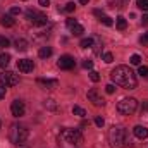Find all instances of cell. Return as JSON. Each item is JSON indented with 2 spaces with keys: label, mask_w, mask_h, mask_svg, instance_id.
Masks as SVG:
<instances>
[{
  "label": "cell",
  "mask_w": 148,
  "mask_h": 148,
  "mask_svg": "<svg viewBox=\"0 0 148 148\" xmlns=\"http://www.w3.org/2000/svg\"><path fill=\"white\" fill-rule=\"evenodd\" d=\"M112 81L126 90H134L136 84H138V79H136V74L133 73L127 66H117L115 69H112L110 73Z\"/></svg>",
  "instance_id": "cell-1"
},
{
  "label": "cell",
  "mask_w": 148,
  "mask_h": 148,
  "mask_svg": "<svg viewBox=\"0 0 148 148\" xmlns=\"http://www.w3.org/2000/svg\"><path fill=\"white\" fill-rule=\"evenodd\" d=\"M109 141L112 148H126L131 147V141L127 138V131L121 126H114L109 133Z\"/></svg>",
  "instance_id": "cell-2"
},
{
  "label": "cell",
  "mask_w": 148,
  "mask_h": 148,
  "mask_svg": "<svg viewBox=\"0 0 148 148\" xmlns=\"http://www.w3.org/2000/svg\"><path fill=\"white\" fill-rule=\"evenodd\" d=\"M59 141H60L62 145H67V147H81V145H83V134H81L79 129L66 127V129L60 131Z\"/></svg>",
  "instance_id": "cell-3"
},
{
  "label": "cell",
  "mask_w": 148,
  "mask_h": 148,
  "mask_svg": "<svg viewBox=\"0 0 148 148\" xmlns=\"http://www.w3.org/2000/svg\"><path fill=\"white\" fill-rule=\"evenodd\" d=\"M9 136H10V141L14 145H24L28 141V138H29V129L26 126H23V124H14L10 127Z\"/></svg>",
  "instance_id": "cell-4"
},
{
  "label": "cell",
  "mask_w": 148,
  "mask_h": 148,
  "mask_svg": "<svg viewBox=\"0 0 148 148\" xmlns=\"http://www.w3.org/2000/svg\"><path fill=\"white\" fill-rule=\"evenodd\" d=\"M136 109H138V100L136 98H122L117 103V110L122 115H131V114L136 112Z\"/></svg>",
  "instance_id": "cell-5"
},
{
  "label": "cell",
  "mask_w": 148,
  "mask_h": 148,
  "mask_svg": "<svg viewBox=\"0 0 148 148\" xmlns=\"http://www.w3.org/2000/svg\"><path fill=\"white\" fill-rule=\"evenodd\" d=\"M26 16H28V19L33 23V26H45V24L48 23V17H47L45 14H40L36 10H33V9L26 10Z\"/></svg>",
  "instance_id": "cell-6"
},
{
  "label": "cell",
  "mask_w": 148,
  "mask_h": 148,
  "mask_svg": "<svg viewBox=\"0 0 148 148\" xmlns=\"http://www.w3.org/2000/svg\"><path fill=\"white\" fill-rule=\"evenodd\" d=\"M19 83V76L16 73H12V71H3V73L0 74V84L2 86H16Z\"/></svg>",
  "instance_id": "cell-7"
},
{
  "label": "cell",
  "mask_w": 148,
  "mask_h": 148,
  "mask_svg": "<svg viewBox=\"0 0 148 148\" xmlns=\"http://www.w3.org/2000/svg\"><path fill=\"white\" fill-rule=\"evenodd\" d=\"M86 97H88V100H90L95 107H103V105H105V98H103V97H102V93H100L98 90H95V88H93V90H90Z\"/></svg>",
  "instance_id": "cell-8"
},
{
  "label": "cell",
  "mask_w": 148,
  "mask_h": 148,
  "mask_svg": "<svg viewBox=\"0 0 148 148\" xmlns=\"http://www.w3.org/2000/svg\"><path fill=\"white\" fill-rule=\"evenodd\" d=\"M57 66H59L60 69H64V71H71L74 66H76V60H74V57H71V55H62V57L59 59Z\"/></svg>",
  "instance_id": "cell-9"
},
{
  "label": "cell",
  "mask_w": 148,
  "mask_h": 148,
  "mask_svg": "<svg viewBox=\"0 0 148 148\" xmlns=\"http://www.w3.org/2000/svg\"><path fill=\"white\" fill-rule=\"evenodd\" d=\"M10 112H12L14 117H23L24 112H26V105H24V102H23V100H14L12 105H10Z\"/></svg>",
  "instance_id": "cell-10"
},
{
  "label": "cell",
  "mask_w": 148,
  "mask_h": 148,
  "mask_svg": "<svg viewBox=\"0 0 148 148\" xmlns=\"http://www.w3.org/2000/svg\"><path fill=\"white\" fill-rule=\"evenodd\" d=\"M17 69L21 73H31L35 69V64L29 59H21V60H17Z\"/></svg>",
  "instance_id": "cell-11"
},
{
  "label": "cell",
  "mask_w": 148,
  "mask_h": 148,
  "mask_svg": "<svg viewBox=\"0 0 148 148\" xmlns=\"http://www.w3.org/2000/svg\"><path fill=\"white\" fill-rule=\"evenodd\" d=\"M36 83L40 86H43L45 90H55V88H59V81H57V79H45V77H40Z\"/></svg>",
  "instance_id": "cell-12"
},
{
  "label": "cell",
  "mask_w": 148,
  "mask_h": 148,
  "mask_svg": "<svg viewBox=\"0 0 148 148\" xmlns=\"http://www.w3.org/2000/svg\"><path fill=\"white\" fill-rule=\"evenodd\" d=\"M133 133H134V136L140 138V140H147L148 138V127H145V126H134Z\"/></svg>",
  "instance_id": "cell-13"
},
{
  "label": "cell",
  "mask_w": 148,
  "mask_h": 148,
  "mask_svg": "<svg viewBox=\"0 0 148 148\" xmlns=\"http://www.w3.org/2000/svg\"><path fill=\"white\" fill-rule=\"evenodd\" d=\"M0 24H2L3 28H12V26L16 24V21H14V17H12L10 14H7V16H3V17L0 19Z\"/></svg>",
  "instance_id": "cell-14"
},
{
  "label": "cell",
  "mask_w": 148,
  "mask_h": 148,
  "mask_svg": "<svg viewBox=\"0 0 148 148\" xmlns=\"http://www.w3.org/2000/svg\"><path fill=\"white\" fill-rule=\"evenodd\" d=\"M115 26H117V29H119V31H124V29L127 28V21H126V17L119 16V17L115 19Z\"/></svg>",
  "instance_id": "cell-15"
},
{
  "label": "cell",
  "mask_w": 148,
  "mask_h": 148,
  "mask_svg": "<svg viewBox=\"0 0 148 148\" xmlns=\"http://www.w3.org/2000/svg\"><path fill=\"white\" fill-rule=\"evenodd\" d=\"M16 48L21 50V52L28 50V41H26L24 38H17V40H16Z\"/></svg>",
  "instance_id": "cell-16"
},
{
  "label": "cell",
  "mask_w": 148,
  "mask_h": 148,
  "mask_svg": "<svg viewBox=\"0 0 148 148\" xmlns=\"http://www.w3.org/2000/svg\"><path fill=\"white\" fill-rule=\"evenodd\" d=\"M52 52H53V50H52L50 47H41L40 52H38V55H40L41 59H48V57L52 55Z\"/></svg>",
  "instance_id": "cell-17"
},
{
  "label": "cell",
  "mask_w": 148,
  "mask_h": 148,
  "mask_svg": "<svg viewBox=\"0 0 148 148\" xmlns=\"http://www.w3.org/2000/svg\"><path fill=\"white\" fill-rule=\"evenodd\" d=\"M93 45H95V40H93V38H83L81 43H79L81 48H91Z\"/></svg>",
  "instance_id": "cell-18"
},
{
  "label": "cell",
  "mask_w": 148,
  "mask_h": 148,
  "mask_svg": "<svg viewBox=\"0 0 148 148\" xmlns=\"http://www.w3.org/2000/svg\"><path fill=\"white\" fill-rule=\"evenodd\" d=\"M10 62V55L9 53H0V67H7Z\"/></svg>",
  "instance_id": "cell-19"
},
{
  "label": "cell",
  "mask_w": 148,
  "mask_h": 148,
  "mask_svg": "<svg viewBox=\"0 0 148 148\" xmlns=\"http://www.w3.org/2000/svg\"><path fill=\"white\" fill-rule=\"evenodd\" d=\"M69 29H71V31H73L74 35H76V36H79V35H83V33H84V28H83V26H81V24H77V23H76V24H74V26H71V28H69Z\"/></svg>",
  "instance_id": "cell-20"
},
{
  "label": "cell",
  "mask_w": 148,
  "mask_h": 148,
  "mask_svg": "<svg viewBox=\"0 0 148 148\" xmlns=\"http://www.w3.org/2000/svg\"><path fill=\"white\" fill-rule=\"evenodd\" d=\"M45 109H48V110H57V103H55V100H52V98H48V100H45Z\"/></svg>",
  "instance_id": "cell-21"
},
{
  "label": "cell",
  "mask_w": 148,
  "mask_h": 148,
  "mask_svg": "<svg viewBox=\"0 0 148 148\" xmlns=\"http://www.w3.org/2000/svg\"><path fill=\"white\" fill-rule=\"evenodd\" d=\"M73 114L74 115H79V117H84V115H86V110H84L83 107H79V105H74L73 107Z\"/></svg>",
  "instance_id": "cell-22"
},
{
  "label": "cell",
  "mask_w": 148,
  "mask_h": 148,
  "mask_svg": "<svg viewBox=\"0 0 148 148\" xmlns=\"http://www.w3.org/2000/svg\"><path fill=\"white\" fill-rule=\"evenodd\" d=\"M129 62H131L133 66H140V62H141V57H140L138 53H134V55H131V59H129Z\"/></svg>",
  "instance_id": "cell-23"
},
{
  "label": "cell",
  "mask_w": 148,
  "mask_h": 148,
  "mask_svg": "<svg viewBox=\"0 0 148 148\" xmlns=\"http://www.w3.org/2000/svg\"><path fill=\"white\" fill-rule=\"evenodd\" d=\"M136 5L141 10H148V0H136Z\"/></svg>",
  "instance_id": "cell-24"
},
{
  "label": "cell",
  "mask_w": 148,
  "mask_h": 148,
  "mask_svg": "<svg viewBox=\"0 0 148 148\" xmlns=\"http://www.w3.org/2000/svg\"><path fill=\"white\" fill-rule=\"evenodd\" d=\"M100 21H102V23H103L105 26H112V24H114V21H112L109 16H105V14H103V16L100 17Z\"/></svg>",
  "instance_id": "cell-25"
},
{
  "label": "cell",
  "mask_w": 148,
  "mask_h": 148,
  "mask_svg": "<svg viewBox=\"0 0 148 148\" xmlns=\"http://www.w3.org/2000/svg\"><path fill=\"white\" fill-rule=\"evenodd\" d=\"M90 79H91L93 83H98V81H100V74L97 73V71H90Z\"/></svg>",
  "instance_id": "cell-26"
},
{
  "label": "cell",
  "mask_w": 148,
  "mask_h": 148,
  "mask_svg": "<svg viewBox=\"0 0 148 148\" xmlns=\"http://www.w3.org/2000/svg\"><path fill=\"white\" fill-rule=\"evenodd\" d=\"M112 60H114V55H112L110 52H107V53H103V62H105V64H110Z\"/></svg>",
  "instance_id": "cell-27"
},
{
  "label": "cell",
  "mask_w": 148,
  "mask_h": 148,
  "mask_svg": "<svg viewBox=\"0 0 148 148\" xmlns=\"http://www.w3.org/2000/svg\"><path fill=\"white\" fill-rule=\"evenodd\" d=\"M138 74H140V76H143V77H145V76H148V67H147V66H140Z\"/></svg>",
  "instance_id": "cell-28"
},
{
  "label": "cell",
  "mask_w": 148,
  "mask_h": 148,
  "mask_svg": "<svg viewBox=\"0 0 148 148\" xmlns=\"http://www.w3.org/2000/svg\"><path fill=\"white\" fill-rule=\"evenodd\" d=\"M74 9H76L74 2H69V3H66V7H64V10H66V12H74Z\"/></svg>",
  "instance_id": "cell-29"
},
{
  "label": "cell",
  "mask_w": 148,
  "mask_h": 148,
  "mask_svg": "<svg viewBox=\"0 0 148 148\" xmlns=\"http://www.w3.org/2000/svg\"><path fill=\"white\" fill-rule=\"evenodd\" d=\"M5 47H9V40L5 36H0V48H5Z\"/></svg>",
  "instance_id": "cell-30"
},
{
  "label": "cell",
  "mask_w": 148,
  "mask_h": 148,
  "mask_svg": "<svg viewBox=\"0 0 148 148\" xmlns=\"http://www.w3.org/2000/svg\"><path fill=\"white\" fill-rule=\"evenodd\" d=\"M21 14V7H12L10 9V16H19Z\"/></svg>",
  "instance_id": "cell-31"
},
{
  "label": "cell",
  "mask_w": 148,
  "mask_h": 148,
  "mask_svg": "<svg viewBox=\"0 0 148 148\" xmlns=\"http://www.w3.org/2000/svg\"><path fill=\"white\" fill-rule=\"evenodd\" d=\"M83 67H84V69H91V67H93V60H84V62H83Z\"/></svg>",
  "instance_id": "cell-32"
},
{
  "label": "cell",
  "mask_w": 148,
  "mask_h": 148,
  "mask_svg": "<svg viewBox=\"0 0 148 148\" xmlns=\"http://www.w3.org/2000/svg\"><path fill=\"white\" fill-rule=\"evenodd\" d=\"M95 124H97L98 127H103V124H105V121H103L102 117H97V119H95Z\"/></svg>",
  "instance_id": "cell-33"
},
{
  "label": "cell",
  "mask_w": 148,
  "mask_h": 148,
  "mask_svg": "<svg viewBox=\"0 0 148 148\" xmlns=\"http://www.w3.org/2000/svg\"><path fill=\"white\" fill-rule=\"evenodd\" d=\"M105 91H107L109 95H112V93L115 91V86H114V84H107V86H105Z\"/></svg>",
  "instance_id": "cell-34"
},
{
  "label": "cell",
  "mask_w": 148,
  "mask_h": 148,
  "mask_svg": "<svg viewBox=\"0 0 148 148\" xmlns=\"http://www.w3.org/2000/svg\"><path fill=\"white\" fill-rule=\"evenodd\" d=\"M5 93H7V88L0 84V100H2V98H5Z\"/></svg>",
  "instance_id": "cell-35"
},
{
  "label": "cell",
  "mask_w": 148,
  "mask_h": 148,
  "mask_svg": "<svg viewBox=\"0 0 148 148\" xmlns=\"http://www.w3.org/2000/svg\"><path fill=\"white\" fill-rule=\"evenodd\" d=\"M140 41H141L143 45H147V43H148V33H143V36L140 38Z\"/></svg>",
  "instance_id": "cell-36"
},
{
  "label": "cell",
  "mask_w": 148,
  "mask_h": 148,
  "mask_svg": "<svg viewBox=\"0 0 148 148\" xmlns=\"http://www.w3.org/2000/svg\"><path fill=\"white\" fill-rule=\"evenodd\" d=\"M38 3H40L41 7H48V5H50V2H48V0H38Z\"/></svg>",
  "instance_id": "cell-37"
},
{
  "label": "cell",
  "mask_w": 148,
  "mask_h": 148,
  "mask_svg": "<svg viewBox=\"0 0 148 148\" xmlns=\"http://www.w3.org/2000/svg\"><path fill=\"white\" fill-rule=\"evenodd\" d=\"M76 23H77L76 19H67V28H71V26H74Z\"/></svg>",
  "instance_id": "cell-38"
},
{
  "label": "cell",
  "mask_w": 148,
  "mask_h": 148,
  "mask_svg": "<svg viewBox=\"0 0 148 148\" xmlns=\"http://www.w3.org/2000/svg\"><path fill=\"white\" fill-rule=\"evenodd\" d=\"M141 23H143L145 26H148V14H145V16L141 17Z\"/></svg>",
  "instance_id": "cell-39"
},
{
  "label": "cell",
  "mask_w": 148,
  "mask_h": 148,
  "mask_svg": "<svg viewBox=\"0 0 148 148\" xmlns=\"http://www.w3.org/2000/svg\"><path fill=\"white\" fill-rule=\"evenodd\" d=\"M143 110H148V102H145V103H143Z\"/></svg>",
  "instance_id": "cell-40"
},
{
  "label": "cell",
  "mask_w": 148,
  "mask_h": 148,
  "mask_svg": "<svg viewBox=\"0 0 148 148\" xmlns=\"http://www.w3.org/2000/svg\"><path fill=\"white\" fill-rule=\"evenodd\" d=\"M79 3H83V5H84V3H88V0H79Z\"/></svg>",
  "instance_id": "cell-41"
},
{
  "label": "cell",
  "mask_w": 148,
  "mask_h": 148,
  "mask_svg": "<svg viewBox=\"0 0 148 148\" xmlns=\"http://www.w3.org/2000/svg\"><path fill=\"white\" fill-rule=\"evenodd\" d=\"M0 124H2V122H0Z\"/></svg>",
  "instance_id": "cell-42"
}]
</instances>
